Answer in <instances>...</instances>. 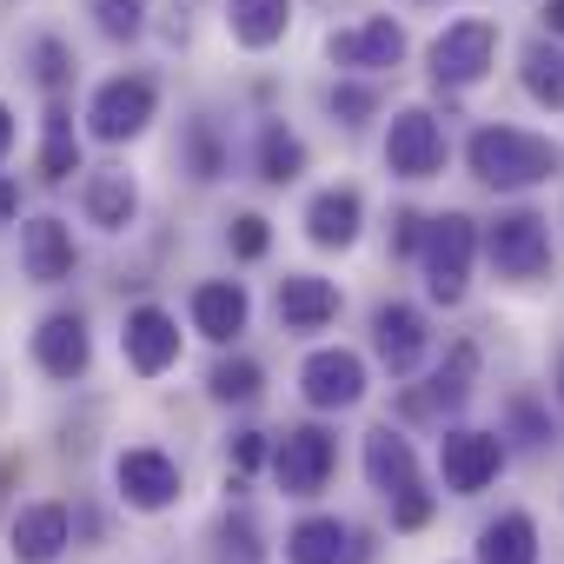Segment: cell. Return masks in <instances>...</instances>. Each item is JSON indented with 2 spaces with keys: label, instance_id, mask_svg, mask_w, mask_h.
Here are the masks:
<instances>
[{
  "label": "cell",
  "instance_id": "6da1fadb",
  "mask_svg": "<svg viewBox=\"0 0 564 564\" xmlns=\"http://www.w3.org/2000/svg\"><path fill=\"white\" fill-rule=\"evenodd\" d=\"M465 166L491 193H524V186H544L557 173V147L544 133H524V127H478L465 140Z\"/></svg>",
  "mask_w": 564,
  "mask_h": 564
},
{
  "label": "cell",
  "instance_id": "7a4b0ae2",
  "mask_svg": "<svg viewBox=\"0 0 564 564\" xmlns=\"http://www.w3.org/2000/svg\"><path fill=\"white\" fill-rule=\"evenodd\" d=\"M366 478H372V491L392 498V524L399 531L432 524V491L419 478V452H412L405 432H392V425H372L366 432Z\"/></svg>",
  "mask_w": 564,
  "mask_h": 564
},
{
  "label": "cell",
  "instance_id": "3957f363",
  "mask_svg": "<svg viewBox=\"0 0 564 564\" xmlns=\"http://www.w3.org/2000/svg\"><path fill=\"white\" fill-rule=\"evenodd\" d=\"M478 219H465V213H438V219H425V246H419V259H425V286H432V300L438 306H458L465 293H471V259H478Z\"/></svg>",
  "mask_w": 564,
  "mask_h": 564
},
{
  "label": "cell",
  "instance_id": "277c9868",
  "mask_svg": "<svg viewBox=\"0 0 564 564\" xmlns=\"http://www.w3.org/2000/svg\"><path fill=\"white\" fill-rule=\"evenodd\" d=\"M153 113H160V80L153 74H113L87 100V133L100 147H127L153 127Z\"/></svg>",
  "mask_w": 564,
  "mask_h": 564
},
{
  "label": "cell",
  "instance_id": "5b68a950",
  "mask_svg": "<svg viewBox=\"0 0 564 564\" xmlns=\"http://www.w3.org/2000/svg\"><path fill=\"white\" fill-rule=\"evenodd\" d=\"M425 67H432L438 87H478V80L498 67V21H485V14L452 21L445 34H432Z\"/></svg>",
  "mask_w": 564,
  "mask_h": 564
},
{
  "label": "cell",
  "instance_id": "8992f818",
  "mask_svg": "<svg viewBox=\"0 0 564 564\" xmlns=\"http://www.w3.org/2000/svg\"><path fill=\"white\" fill-rule=\"evenodd\" d=\"M485 252L505 279H538L551 265V219L531 213V206H511L485 226Z\"/></svg>",
  "mask_w": 564,
  "mask_h": 564
},
{
  "label": "cell",
  "instance_id": "52a82bcc",
  "mask_svg": "<svg viewBox=\"0 0 564 564\" xmlns=\"http://www.w3.org/2000/svg\"><path fill=\"white\" fill-rule=\"evenodd\" d=\"M333 465H339V445H333L326 425H293L286 438L272 445V478H279L286 498H319Z\"/></svg>",
  "mask_w": 564,
  "mask_h": 564
},
{
  "label": "cell",
  "instance_id": "ba28073f",
  "mask_svg": "<svg viewBox=\"0 0 564 564\" xmlns=\"http://www.w3.org/2000/svg\"><path fill=\"white\" fill-rule=\"evenodd\" d=\"M326 61L339 67V74H386V67H399L405 61V28L392 21V14H366V21H352V28H333L326 34Z\"/></svg>",
  "mask_w": 564,
  "mask_h": 564
},
{
  "label": "cell",
  "instance_id": "9c48e42d",
  "mask_svg": "<svg viewBox=\"0 0 564 564\" xmlns=\"http://www.w3.org/2000/svg\"><path fill=\"white\" fill-rule=\"evenodd\" d=\"M445 153L452 147H445V127H438L432 107H399L392 113V127H386V166L399 180H438Z\"/></svg>",
  "mask_w": 564,
  "mask_h": 564
},
{
  "label": "cell",
  "instance_id": "30bf717a",
  "mask_svg": "<svg viewBox=\"0 0 564 564\" xmlns=\"http://www.w3.org/2000/svg\"><path fill=\"white\" fill-rule=\"evenodd\" d=\"M498 471H505V438H498V432L452 425V432L438 438V478H445V491H452V498L485 491Z\"/></svg>",
  "mask_w": 564,
  "mask_h": 564
},
{
  "label": "cell",
  "instance_id": "8fae6325",
  "mask_svg": "<svg viewBox=\"0 0 564 564\" xmlns=\"http://www.w3.org/2000/svg\"><path fill=\"white\" fill-rule=\"evenodd\" d=\"M300 392H306L313 412H346V405L366 399V359L346 352V346H326L300 366Z\"/></svg>",
  "mask_w": 564,
  "mask_h": 564
},
{
  "label": "cell",
  "instance_id": "7c38bea8",
  "mask_svg": "<svg viewBox=\"0 0 564 564\" xmlns=\"http://www.w3.org/2000/svg\"><path fill=\"white\" fill-rule=\"evenodd\" d=\"M372 346H379V359H386V372H392V379H412V372H419V359L432 352V326H425V313H419V306L392 300V306H379V313H372Z\"/></svg>",
  "mask_w": 564,
  "mask_h": 564
},
{
  "label": "cell",
  "instance_id": "4fadbf2b",
  "mask_svg": "<svg viewBox=\"0 0 564 564\" xmlns=\"http://www.w3.org/2000/svg\"><path fill=\"white\" fill-rule=\"evenodd\" d=\"M120 352L140 379H160L173 359H180V319L166 306H133L127 326H120Z\"/></svg>",
  "mask_w": 564,
  "mask_h": 564
},
{
  "label": "cell",
  "instance_id": "5bb4252c",
  "mask_svg": "<svg viewBox=\"0 0 564 564\" xmlns=\"http://www.w3.org/2000/svg\"><path fill=\"white\" fill-rule=\"evenodd\" d=\"M113 485H120V498H127L133 511H166V505L180 498V465H173L160 445H133V452H120Z\"/></svg>",
  "mask_w": 564,
  "mask_h": 564
},
{
  "label": "cell",
  "instance_id": "9a60e30c",
  "mask_svg": "<svg viewBox=\"0 0 564 564\" xmlns=\"http://www.w3.org/2000/svg\"><path fill=\"white\" fill-rule=\"evenodd\" d=\"M21 265H28L34 286H61V279H74V265H80L74 226L54 219V213H34V219L21 226Z\"/></svg>",
  "mask_w": 564,
  "mask_h": 564
},
{
  "label": "cell",
  "instance_id": "2e32d148",
  "mask_svg": "<svg viewBox=\"0 0 564 564\" xmlns=\"http://www.w3.org/2000/svg\"><path fill=\"white\" fill-rule=\"evenodd\" d=\"M272 306H279V326L286 333H326L339 319V286L319 279V272H286L279 293H272Z\"/></svg>",
  "mask_w": 564,
  "mask_h": 564
},
{
  "label": "cell",
  "instance_id": "e0dca14e",
  "mask_svg": "<svg viewBox=\"0 0 564 564\" xmlns=\"http://www.w3.org/2000/svg\"><path fill=\"white\" fill-rule=\"evenodd\" d=\"M80 213H87V226H100V232H127V226L140 219V186H133V173H127V166H94V173L80 180Z\"/></svg>",
  "mask_w": 564,
  "mask_h": 564
},
{
  "label": "cell",
  "instance_id": "ac0fdd59",
  "mask_svg": "<svg viewBox=\"0 0 564 564\" xmlns=\"http://www.w3.org/2000/svg\"><path fill=\"white\" fill-rule=\"evenodd\" d=\"M366 226V193L359 186H326L306 199V239L326 246V252H346Z\"/></svg>",
  "mask_w": 564,
  "mask_h": 564
},
{
  "label": "cell",
  "instance_id": "d6986e66",
  "mask_svg": "<svg viewBox=\"0 0 564 564\" xmlns=\"http://www.w3.org/2000/svg\"><path fill=\"white\" fill-rule=\"evenodd\" d=\"M34 359L47 379H80L94 366V339H87V319L80 313H47L41 333H34Z\"/></svg>",
  "mask_w": 564,
  "mask_h": 564
},
{
  "label": "cell",
  "instance_id": "ffe728a7",
  "mask_svg": "<svg viewBox=\"0 0 564 564\" xmlns=\"http://www.w3.org/2000/svg\"><path fill=\"white\" fill-rule=\"evenodd\" d=\"M246 319H252V293L239 279H206V286H193V333L199 339L226 346V339L246 333Z\"/></svg>",
  "mask_w": 564,
  "mask_h": 564
},
{
  "label": "cell",
  "instance_id": "44dd1931",
  "mask_svg": "<svg viewBox=\"0 0 564 564\" xmlns=\"http://www.w3.org/2000/svg\"><path fill=\"white\" fill-rule=\"evenodd\" d=\"M67 544H74L67 505H28V511H14V557L21 564H61Z\"/></svg>",
  "mask_w": 564,
  "mask_h": 564
},
{
  "label": "cell",
  "instance_id": "7402d4cb",
  "mask_svg": "<svg viewBox=\"0 0 564 564\" xmlns=\"http://www.w3.org/2000/svg\"><path fill=\"white\" fill-rule=\"evenodd\" d=\"M226 34L246 54H265L293 34V0H226Z\"/></svg>",
  "mask_w": 564,
  "mask_h": 564
},
{
  "label": "cell",
  "instance_id": "603a6c76",
  "mask_svg": "<svg viewBox=\"0 0 564 564\" xmlns=\"http://www.w3.org/2000/svg\"><path fill=\"white\" fill-rule=\"evenodd\" d=\"M74 173H80V127H74V107L54 94L47 113H41V180L61 186V180H74Z\"/></svg>",
  "mask_w": 564,
  "mask_h": 564
},
{
  "label": "cell",
  "instance_id": "cb8c5ba5",
  "mask_svg": "<svg viewBox=\"0 0 564 564\" xmlns=\"http://www.w3.org/2000/svg\"><path fill=\"white\" fill-rule=\"evenodd\" d=\"M478 564H538V524H531V511H498L478 531Z\"/></svg>",
  "mask_w": 564,
  "mask_h": 564
},
{
  "label": "cell",
  "instance_id": "d4e9b609",
  "mask_svg": "<svg viewBox=\"0 0 564 564\" xmlns=\"http://www.w3.org/2000/svg\"><path fill=\"white\" fill-rule=\"evenodd\" d=\"M252 160H259V180H265V186H293V180L306 173V160H313V153H306V140H300L286 120H265V127H259Z\"/></svg>",
  "mask_w": 564,
  "mask_h": 564
},
{
  "label": "cell",
  "instance_id": "484cf974",
  "mask_svg": "<svg viewBox=\"0 0 564 564\" xmlns=\"http://www.w3.org/2000/svg\"><path fill=\"white\" fill-rule=\"evenodd\" d=\"M471 379H478V346L458 339L452 359L432 372V392H425V399H405V405H412V412H458V405L471 399Z\"/></svg>",
  "mask_w": 564,
  "mask_h": 564
},
{
  "label": "cell",
  "instance_id": "4316f807",
  "mask_svg": "<svg viewBox=\"0 0 564 564\" xmlns=\"http://www.w3.org/2000/svg\"><path fill=\"white\" fill-rule=\"evenodd\" d=\"M518 80H524V94L538 100V107H551V113H564V41H531L524 54H518Z\"/></svg>",
  "mask_w": 564,
  "mask_h": 564
},
{
  "label": "cell",
  "instance_id": "83f0119b",
  "mask_svg": "<svg viewBox=\"0 0 564 564\" xmlns=\"http://www.w3.org/2000/svg\"><path fill=\"white\" fill-rule=\"evenodd\" d=\"M346 544L352 531L339 518H300L286 531V564H346Z\"/></svg>",
  "mask_w": 564,
  "mask_h": 564
},
{
  "label": "cell",
  "instance_id": "f1b7e54d",
  "mask_svg": "<svg viewBox=\"0 0 564 564\" xmlns=\"http://www.w3.org/2000/svg\"><path fill=\"white\" fill-rule=\"evenodd\" d=\"M213 557L219 564H259L265 557V544H259V518L239 505V511H226L219 524H213Z\"/></svg>",
  "mask_w": 564,
  "mask_h": 564
},
{
  "label": "cell",
  "instance_id": "f546056e",
  "mask_svg": "<svg viewBox=\"0 0 564 564\" xmlns=\"http://www.w3.org/2000/svg\"><path fill=\"white\" fill-rule=\"evenodd\" d=\"M206 392H213L219 405H252V399L265 392V372H259L252 359H219L213 379H206Z\"/></svg>",
  "mask_w": 564,
  "mask_h": 564
},
{
  "label": "cell",
  "instance_id": "4dcf8cb0",
  "mask_svg": "<svg viewBox=\"0 0 564 564\" xmlns=\"http://www.w3.org/2000/svg\"><path fill=\"white\" fill-rule=\"evenodd\" d=\"M87 14H94V28H100L113 47H127V41L147 34V0H87Z\"/></svg>",
  "mask_w": 564,
  "mask_h": 564
},
{
  "label": "cell",
  "instance_id": "1f68e13d",
  "mask_svg": "<svg viewBox=\"0 0 564 564\" xmlns=\"http://www.w3.org/2000/svg\"><path fill=\"white\" fill-rule=\"evenodd\" d=\"M34 80H41L47 94H67V80H74V47H67L61 34H41V41H34Z\"/></svg>",
  "mask_w": 564,
  "mask_h": 564
},
{
  "label": "cell",
  "instance_id": "d6a6232c",
  "mask_svg": "<svg viewBox=\"0 0 564 564\" xmlns=\"http://www.w3.org/2000/svg\"><path fill=\"white\" fill-rule=\"evenodd\" d=\"M326 113H333L339 127H359V120L379 113V87H372V80H339V87L326 94Z\"/></svg>",
  "mask_w": 564,
  "mask_h": 564
},
{
  "label": "cell",
  "instance_id": "836d02e7",
  "mask_svg": "<svg viewBox=\"0 0 564 564\" xmlns=\"http://www.w3.org/2000/svg\"><path fill=\"white\" fill-rule=\"evenodd\" d=\"M186 160H193V180H219L226 173V153H219V133L206 120L186 127Z\"/></svg>",
  "mask_w": 564,
  "mask_h": 564
},
{
  "label": "cell",
  "instance_id": "e575fe53",
  "mask_svg": "<svg viewBox=\"0 0 564 564\" xmlns=\"http://www.w3.org/2000/svg\"><path fill=\"white\" fill-rule=\"evenodd\" d=\"M265 246H272L265 213H239V219H232V252H239V259H265Z\"/></svg>",
  "mask_w": 564,
  "mask_h": 564
},
{
  "label": "cell",
  "instance_id": "d590c367",
  "mask_svg": "<svg viewBox=\"0 0 564 564\" xmlns=\"http://www.w3.org/2000/svg\"><path fill=\"white\" fill-rule=\"evenodd\" d=\"M272 452H265V432H232V465L239 471H259Z\"/></svg>",
  "mask_w": 564,
  "mask_h": 564
},
{
  "label": "cell",
  "instance_id": "8d00e7d4",
  "mask_svg": "<svg viewBox=\"0 0 564 564\" xmlns=\"http://www.w3.org/2000/svg\"><path fill=\"white\" fill-rule=\"evenodd\" d=\"M392 246H399V252H419V246H425V219H419V213H399V219H392Z\"/></svg>",
  "mask_w": 564,
  "mask_h": 564
},
{
  "label": "cell",
  "instance_id": "74e56055",
  "mask_svg": "<svg viewBox=\"0 0 564 564\" xmlns=\"http://www.w3.org/2000/svg\"><path fill=\"white\" fill-rule=\"evenodd\" d=\"M14 133H21V127H14V107H8V100H0V160H8V153H14Z\"/></svg>",
  "mask_w": 564,
  "mask_h": 564
},
{
  "label": "cell",
  "instance_id": "f35d334b",
  "mask_svg": "<svg viewBox=\"0 0 564 564\" xmlns=\"http://www.w3.org/2000/svg\"><path fill=\"white\" fill-rule=\"evenodd\" d=\"M544 34L564 41V0H544Z\"/></svg>",
  "mask_w": 564,
  "mask_h": 564
},
{
  "label": "cell",
  "instance_id": "ab89813d",
  "mask_svg": "<svg viewBox=\"0 0 564 564\" xmlns=\"http://www.w3.org/2000/svg\"><path fill=\"white\" fill-rule=\"evenodd\" d=\"M21 213V186L14 180H0V219H14Z\"/></svg>",
  "mask_w": 564,
  "mask_h": 564
},
{
  "label": "cell",
  "instance_id": "60d3db41",
  "mask_svg": "<svg viewBox=\"0 0 564 564\" xmlns=\"http://www.w3.org/2000/svg\"><path fill=\"white\" fill-rule=\"evenodd\" d=\"M557 399H564V359H557Z\"/></svg>",
  "mask_w": 564,
  "mask_h": 564
}]
</instances>
